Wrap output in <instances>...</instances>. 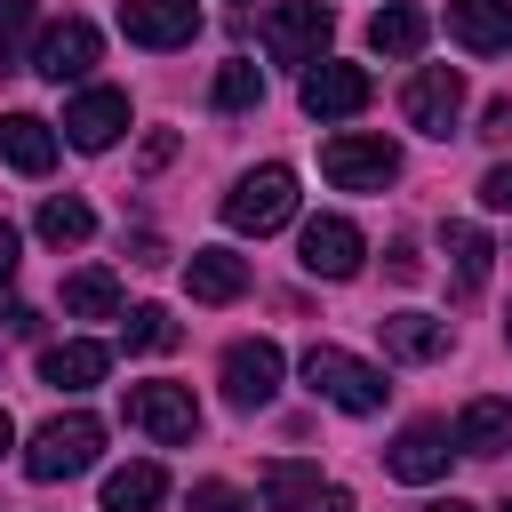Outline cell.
Wrapping results in <instances>:
<instances>
[{
    "label": "cell",
    "instance_id": "6da1fadb",
    "mask_svg": "<svg viewBox=\"0 0 512 512\" xmlns=\"http://www.w3.org/2000/svg\"><path fill=\"white\" fill-rule=\"evenodd\" d=\"M304 384H312L320 400H336L344 416H376V408L392 400L384 368H368V360H352V352H336V344H312V352H304Z\"/></svg>",
    "mask_w": 512,
    "mask_h": 512
},
{
    "label": "cell",
    "instance_id": "7a4b0ae2",
    "mask_svg": "<svg viewBox=\"0 0 512 512\" xmlns=\"http://www.w3.org/2000/svg\"><path fill=\"white\" fill-rule=\"evenodd\" d=\"M96 448H104V424L96 416H48L32 432V448H24V472L32 480H80L96 464Z\"/></svg>",
    "mask_w": 512,
    "mask_h": 512
},
{
    "label": "cell",
    "instance_id": "3957f363",
    "mask_svg": "<svg viewBox=\"0 0 512 512\" xmlns=\"http://www.w3.org/2000/svg\"><path fill=\"white\" fill-rule=\"evenodd\" d=\"M288 216H296V176H288L280 160H272V168H248V176L224 192V224H232V232H256V240H264V232H280Z\"/></svg>",
    "mask_w": 512,
    "mask_h": 512
},
{
    "label": "cell",
    "instance_id": "277c9868",
    "mask_svg": "<svg viewBox=\"0 0 512 512\" xmlns=\"http://www.w3.org/2000/svg\"><path fill=\"white\" fill-rule=\"evenodd\" d=\"M328 32H336V8L328 0H280L264 16V56L272 64H320Z\"/></svg>",
    "mask_w": 512,
    "mask_h": 512
},
{
    "label": "cell",
    "instance_id": "5b68a950",
    "mask_svg": "<svg viewBox=\"0 0 512 512\" xmlns=\"http://www.w3.org/2000/svg\"><path fill=\"white\" fill-rule=\"evenodd\" d=\"M320 176L336 192H384L400 176V144H384V136H328L320 144Z\"/></svg>",
    "mask_w": 512,
    "mask_h": 512
},
{
    "label": "cell",
    "instance_id": "8992f818",
    "mask_svg": "<svg viewBox=\"0 0 512 512\" xmlns=\"http://www.w3.org/2000/svg\"><path fill=\"white\" fill-rule=\"evenodd\" d=\"M120 416H128L144 440H160V448H176V440L200 432V400H192L184 384H128V392H120Z\"/></svg>",
    "mask_w": 512,
    "mask_h": 512
},
{
    "label": "cell",
    "instance_id": "52a82bcc",
    "mask_svg": "<svg viewBox=\"0 0 512 512\" xmlns=\"http://www.w3.org/2000/svg\"><path fill=\"white\" fill-rule=\"evenodd\" d=\"M96 56H104L96 24H88V16H56V24H40V48H32L24 64H32L40 80H56V88H64V80H80Z\"/></svg>",
    "mask_w": 512,
    "mask_h": 512
},
{
    "label": "cell",
    "instance_id": "ba28073f",
    "mask_svg": "<svg viewBox=\"0 0 512 512\" xmlns=\"http://www.w3.org/2000/svg\"><path fill=\"white\" fill-rule=\"evenodd\" d=\"M400 112H408V128L448 136V128H456V112H464V72H456V64H424V72L400 88Z\"/></svg>",
    "mask_w": 512,
    "mask_h": 512
},
{
    "label": "cell",
    "instance_id": "9c48e42d",
    "mask_svg": "<svg viewBox=\"0 0 512 512\" xmlns=\"http://www.w3.org/2000/svg\"><path fill=\"white\" fill-rule=\"evenodd\" d=\"M272 392H280V344L240 336V344L224 352V400H232V408H264Z\"/></svg>",
    "mask_w": 512,
    "mask_h": 512
},
{
    "label": "cell",
    "instance_id": "30bf717a",
    "mask_svg": "<svg viewBox=\"0 0 512 512\" xmlns=\"http://www.w3.org/2000/svg\"><path fill=\"white\" fill-rule=\"evenodd\" d=\"M296 264H304L312 280H352V272H360V232H352L344 216H312L304 240H296Z\"/></svg>",
    "mask_w": 512,
    "mask_h": 512
},
{
    "label": "cell",
    "instance_id": "8fae6325",
    "mask_svg": "<svg viewBox=\"0 0 512 512\" xmlns=\"http://www.w3.org/2000/svg\"><path fill=\"white\" fill-rule=\"evenodd\" d=\"M120 32L136 48H184L200 32V8L192 0H120Z\"/></svg>",
    "mask_w": 512,
    "mask_h": 512
},
{
    "label": "cell",
    "instance_id": "7c38bea8",
    "mask_svg": "<svg viewBox=\"0 0 512 512\" xmlns=\"http://www.w3.org/2000/svg\"><path fill=\"white\" fill-rule=\"evenodd\" d=\"M296 104H304L312 120H344V112L368 104V72H360V64H304Z\"/></svg>",
    "mask_w": 512,
    "mask_h": 512
},
{
    "label": "cell",
    "instance_id": "4fadbf2b",
    "mask_svg": "<svg viewBox=\"0 0 512 512\" xmlns=\"http://www.w3.org/2000/svg\"><path fill=\"white\" fill-rule=\"evenodd\" d=\"M120 128H128V96H120V88H80V96L64 104V136H72L80 152H104Z\"/></svg>",
    "mask_w": 512,
    "mask_h": 512
},
{
    "label": "cell",
    "instance_id": "5bb4252c",
    "mask_svg": "<svg viewBox=\"0 0 512 512\" xmlns=\"http://www.w3.org/2000/svg\"><path fill=\"white\" fill-rule=\"evenodd\" d=\"M448 456H456V432L424 416V424H408V432L392 440V456H384V464H392V480H440V472H448Z\"/></svg>",
    "mask_w": 512,
    "mask_h": 512
},
{
    "label": "cell",
    "instance_id": "9a60e30c",
    "mask_svg": "<svg viewBox=\"0 0 512 512\" xmlns=\"http://www.w3.org/2000/svg\"><path fill=\"white\" fill-rule=\"evenodd\" d=\"M0 160H8L16 176H48V168H56V128H48L40 112H8V120H0Z\"/></svg>",
    "mask_w": 512,
    "mask_h": 512
},
{
    "label": "cell",
    "instance_id": "2e32d148",
    "mask_svg": "<svg viewBox=\"0 0 512 512\" xmlns=\"http://www.w3.org/2000/svg\"><path fill=\"white\" fill-rule=\"evenodd\" d=\"M448 32L472 56H496V48H512V0H448Z\"/></svg>",
    "mask_w": 512,
    "mask_h": 512
},
{
    "label": "cell",
    "instance_id": "e0dca14e",
    "mask_svg": "<svg viewBox=\"0 0 512 512\" xmlns=\"http://www.w3.org/2000/svg\"><path fill=\"white\" fill-rule=\"evenodd\" d=\"M184 288H192L200 304H232V296L248 288V256H232V248H192V256H184Z\"/></svg>",
    "mask_w": 512,
    "mask_h": 512
},
{
    "label": "cell",
    "instance_id": "ac0fdd59",
    "mask_svg": "<svg viewBox=\"0 0 512 512\" xmlns=\"http://www.w3.org/2000/svg\"><path fill=\"white\" fill-rule=\"evenodd\" d=\"M376 336H384L392 360H440L448 352V320H432V312H384Z\"/></svg>",
    "mask_w": 512,
    "mask_h": 512
},
{
    "label": "cell",
    "instance_id": "d6986e66",
    "mask_svg": "<svg viewBox=\"0 0 512 512\" xmlns=\"http://www.w3.org/2000/svg\"><path fill=\"white\" fill-rule=\"evenodd\" d=\"M104 368H112V352H104V344H88V336H72V344H48V352H40V376H48L56 392H88Z\"/></svg>",
    "mask_w": 512,
    "mask_h": 512
},
{
    "label": "cell",
    "instance_id": "ffe728a7",
    "mask_svg": "<svg viewBox=\"0 0 512 512\" xmlns=\"http://www.w3.org/2000/svg\"><path fill=\"white\" fill-rule=\"evenodd\" d=\"M320 496H328L320 488V464H288V456L264 464V504L272 512H320Z\"/></svg>",
    "mask_w": 512,
    "mask_h": 512
},
{
    "label": "cell",
    "instance_id": "44dd1931",
    "mask_svg": "<svg viewBox=\"0 0 512 512\" xmlns=\"http://www.w3.org/2000/svg\"><path fill=\"white\" fill-rule=\"evenodd\" d=\"M456 448L464 456H504L512 448V400H472L464 424H456Z\"/></svg>",
    "mask_w": 512,
    "mask_h": 512
},
{
    "label": "cell",
    "instance_id": "7402d4cb",
    "mask_svg": "<svg viewBox=\"0 0 512 512\" xmlns=\"http://www.w3.org/2000/svg\"><path fill=\"white\" fill-rule=\"evenodd\" d=\"M168 496V472L160 464H120V472H104V512H152Z\"/></svg>",
    "mask_w": 512,
    "mask_h": 512
},
{
    "label": "cell",
    "instance_id": "603a6c76",
    "mask_svg": "<svg viewBox=\"0 0 512 512\" xmlns=\"http://www.w3.org/2000/svg\"><path fill=\"white\" fill-rule=\"evenodd\" d=\"M64 312H72V320H112V312H120V280H112L104 264L72 272V280H64Z\"/></svg>",
    "mask_w": 512,
    "mask_h": 512
},
{
    "label": "cell",
    "instance_id": "cb8c5ba5",
    "mask_svg": "<svg viewBox=\"0 0 512 512\" xmlns=\"http://www.w3.org/2000/svg\"><path fill=\"white\" fill-rule=\"evenodd\" d=\"M368 48L376 56H416L424 48V8H376L368 16Z\"/></svg>",
    "mask_w": 512,
    "mask_h": 512
},
{
    "label": "cell",
    "instance_id": "d4e9b609",
    "mask_svg": "<svg viewBox=\"0 0 512 512\" xmlns=\"http://www.w3.org/2000/svg\"><path fill=\"white\" fill-rule=\"evenodd\" d=\"M448 264H456V288H480L488 264H496L488 232H480V224H448Z\"/></svg>",
    "mask_w": 512,
    "mask_h": 512
},
{
    "label": "cell",
    "instance_id": "484cf974",
    "mask_svg": "<svg viewBox=\"0 0 512 512\" xmlns=\"http://www.w3.org/2000/svg\"><path fill=\"white\" fill-rule=\"evenodd\" d=\"M88 232H96L88 200H40V240H48V248H80Z\"/></svg>",
    "mask_w": 512,
    "mask_h": 512
},
{
    "label": "cell",
    "instance_id": "4316f807",
    "mask_svg": "<svg viewBox=\"0 0 512 512\" xmlns=\"http://www.w3.org/2000/svg\"><path fill=\"white\" fill-rule=\"evenodd\" d=\"M176 336H184V328H176L160 304H136V312L120 320V344H128V352H176Z\"/></svg>",
    "mask_w": 512,
    "mask_h": 512
},
{
    "label": "cell",
    "instance_id": "83f0119b",
    "mask_svg": "<svg viewBox=\"0 0 512 512\" xmlns=\"http://www.w3.org/2000/svg\"><path fill=\"white\" fill-rule=\"evenodd\" d=\"M40 32L32 0H0V72H24V40Z\"/></svg>",
    "mask_w": 512,
    "mask_h": 512
},
{
    "label": "cell",
    "instance_id": "f1b7e54d",
    "mask_svg": "<svg viewBox=\"0 0 512 512\" xmlns=\"http://www.w3.org/2000/svg\"><path fill=\"white\" fill-rule=\"evenodd\" d=\"M216 104H224V112H248V104H264V64L232 56V64L216 72Z\"/></svg>",
    "mask_w": 512,
    "mask_h": 512
},
{
    "label": "cell",
    "instance_id": "f546056e",
    "mask_svg": "<svg viewBox=\"0 0 512 512\" xmlns=\"http://www.w3.org/2000/svg\"><path fill=\"white\" fill-rule=\"evenodd\" d=\"M184 512H248V496H240L232 480H200V488L184 496Z\"/></svg>",
    "mask_w": 512,
    "mask_h": 512
},
{
    "label": "cell",
    "instance_id": "4dcf8cb0",
    "mask_svg": "<svg viewBox=\"0 0 512 512\" xmlns=\"http://www.w3.org/2000/svg\"><path fill=\"white\" fill-rule=\"evenodd\" d=\"M480 200H488V208H512V160H504V168H488V176H480Z\"/></svg>",
    "mask_w": 512,
    "mask_h": 512
},
{
    "label": "cell",
    "instance_id": "1f68e13d",
    "mask_svg": "<svg viewBox=\"0 0 512 512\" xmlns=\"http://www.w3.org/2000/svg\"><path fill=\"white\" fill-rule=\"evenodd\" d=\"M168 160H176V136L152 128V136H144V168H168Z\"/></svg>",
    "mask_w": 512,
    "mask_h": 512
},
{
    "label": "cell",
    "instance_id": "d6a6232c",
    "mask_svg": "<svg viewBox=\"0 0 512 512\" xmlns=\"http://www.w3.org/2000/svg\"><path fill=\"white\" fill-rule=\"evenodd\" d=\"M480 136H488V144H512V104H488V120H480Z\"/></svg>",
    "mask_w": 512,
    "mask_h": 512
},
{
    "label": "cell",
    "instance_id": "836d02e7",
    "mask_svg": "<svg viewBox=\"0 0 512 512\" xmlns=\"http://www.w3.org/2000/svg\"><path fill=\"white\" fill-rule=\"evenodd\" d=\"M384 264H392V280H416V272H424V264H416V248H408V240H392V256H384Z\"/></svg>",
    "mask_w": 512,
    "mask_h": 512
},
{
    "label": "cell",
    "instance_id": "e575fe53",
    "mask_svg": "<svg viewBox=\"0 0 512 512\" xmlns=\"http://www.w3.org/2000/svg\"><path fill=\"white\" fill-rule=\"evenodd\" d=\"M424 512H472V504H456V496H448V504H424Z\"/></svg>",
    "mask_w": 512,
    "mask_h": 512
},
{
    "label": "cell",
    "instance_id": "d590c367",
    "mask_svg": "<svg viewBox=\"0 0 512 512\" xmlns=\"http://www.w3.org/2000/svg\"><path fill=\"white\" fill-rule=\"evenodd\" d=\"M8 440H16V424H8V408H0V448H8Z\"/></svg>",
    "mask_w": 512,
    "mask_h": 512
},
{
    "label": "cell",
    "instance_id": "8d00e7d4",
    "mask_svg": "<svg viewBox=\"0 0 512 512\" xmlns=\"http://www.w3.org/2000/svg\"><path fill=\"white\" fill-rule=\"evenodd\" d=\"M496 512H512V496H504V504H496Z\"/></svg>",
    "mask_w": 512,
    "mask_h": 512
},
{
    "label": "cell",
    "instance_id": "74e56055",
    "mask_svg": "<svg viewBox=\"0 0 512 512\" xmlns=\"http://www.w3.org/2000/svg\"><path fill=\"white\" fill-rule=\"evenodd\" d=\"M504 336H512V312H504Z\"/></svg>",
    "mask_w": 512,
    "mask_h": 512
}]
</instances>
